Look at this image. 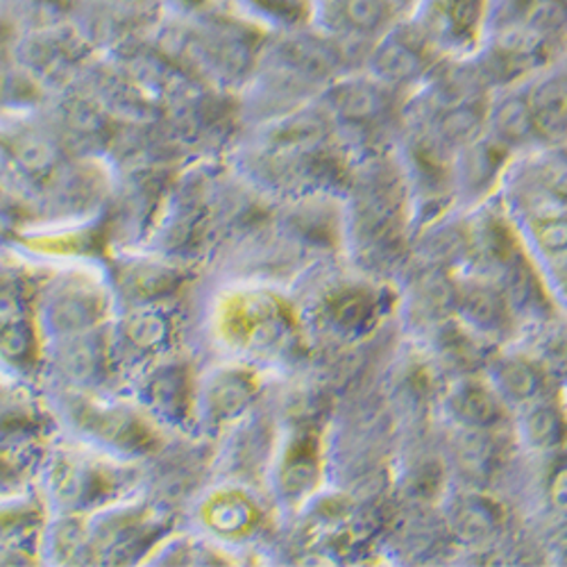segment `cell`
<instances>
[{
    "label": "cell",
    "instance_id": "1",
    "mask_svg": "<svg viewBox=\"0 0 567 567\" xmlns=\"http://www.w3.org/2000/svg\"><path fill=\"white\" fill-rule=\"evenodd\" d=\"M439 55L415 23L391 25L372 51V75L398 91L427 80Z\"/></svg>",
    "mask_w": 567,
    "mask_h": 567
},
{
    "label": "cell",
    "instance_id": "2",
    "mask_svg": "<svg viewBox=\"0 0 567 567\" xmlns=\"http://www.w3.org/2000/svg\"><path fill=\"white\" fill-rule=\"evenodd\" d=\"M415 25L439 53H470L482 39L488 0H420Z\"/></svg>",
    "mask_w": 567,
    "mask_h": 567
},
{
    "label": "cell",
    "instance_id": "3",
    "mask_svg": "<svg viewBox=\"0 0 567 567\" xmlns=\"http://www.w3.org/2000/svg\"><path fill=\"white\" fill-rule=\"evenodd\" d=\"M456 311L463 322L482 337H502L511 324V300L486 279L465 281L454 291Z\"/></svg>",
    "mask_w": 567,
    "mask_h": 567
},
{
    "label": "cell",
    "instance_id": "4",
    "mask_svg": "<svg viewBox=\"0 0 567 567\" xmlns=\"http://www.w3.org/2000/svg\"><path fill=\"white\" fill-rule=\"evenodd\" d=\"M339 110L343 118L357 130L374 134L391 125L395 116V89L382 80H354L350 82L339 99Z\"/></svg>",
    "mask_w": 567,
    "mask_h": 567
},
{
    "label": "cell",
    "instance_id": "5",
    "mask_svg": "<svg viewBox=\"0 0 567 567\" xmlns=\"http://www.w3.org/2000/svg\"><path fill=\"white\" fill-rule=\"evenodd\" d=\"M486 134L508 153L536 141L538 134L529 105V91H508L499 101L488 105Z\"/></svg>",
    "mask_w": 567,
    "mask_h": 567
},
{
    "label": "cell",
    "instance_id": "6",
    "mask_svg": "<svg viewBox=\"0 0 567 567\" xmlns=\"http://www.w3.org/2000/svg\"><path fill=\"white\" fill-rule=\"evenodd\" d=\"M506 402L493 384L480 380H463L447 395V411L461 427L486 432L504 420Z\"/></svg>",
    "mask_w": 567,
    "mask_h": 567
},
{
    "label": "cell",
    "instance_id": "7",
    "mask_svg": "<svg viewBox=\"0 0 567 567\" xmlns=\"http://www.w3.org/2000/svg\"><path fill=\"white\" fill-rule=\"evenodd\" d=\"M536 134L547 144H567V71L549 73L529 89Z\"/></svg>",
    "mask_w": 567,
    "mask_h": 567
},
{
    "label": "cell",
    "instance_id": "8",
    "mask_svg": "<svg viewBox=\"0 0 567 567\" xmlns=\"http://www.w3.org/2000/svg\"><path fill=\"white\" fill-rule=\"evenodd\" d=\"M523 188L540 205H551L554 212L567 209V146L554 144L536 155L523 173Z\"/></svg>",
    "mask_w": 567,
    "mask_h": 567
},
{
    "label": "cell",
    "instance_id": "9",
    "mask_svg": "<svg viewBox=\"0 0 567 567\" xmlns=\"http://www.w3.org/2000/svg\"><path fill=\"white\" fill-rule=\"evenodd\" d=\"M506 157L508 151L504 146H499L488 134H482L477 141H472L456 153V184L472 194L488 192V186L504 168Z\"/></svg>",
    "mask_w": 567,
    "mask_h": 567
},
{
    "label": "cell",
    "instance_id": "10",
    "mask_svg": "<svg viewBox=\"0 0 567 567\" xmlns=\"http://www.w3.org/2000/svg\"><path fill=\"white\" fill-rule=\"evenodd\" d=\"M491 384L504 402L525 406L545 395V372L525 357H506L495 363Z\"/></svg>",
    "mask_w": 567,
    "mask_h": 567
},
{
    "label": "cell",
    "instance_id": "11",
    "mask_svg": "<svg viewBox=\"0 0 567 567\" xmlns=\"http://www.w3.org/2000/svg\"><path fill=\"white\" fill-rule=\"evenodd\" d=\"M519 434L527 447L536 452H556L567 441V415L558 404L540 398L525 404V413L519 417Z\"/></svg>",
    "mask_w": 567,
    "mask_h": 567
},
{
    "label": "cell",
    "instance_id": "12",
    "mask_svg": "<svg viewBox=\"0 0 567 567\" xmlns=\"http://www.w3.org/2000/svg\"><path fill=\"white\" fill-rule=\"evenodd\" d=\"M499 525V511L495 502L484 495L461 497L454 508V529L465 540H484Z\"/></svg>",
    "mask_w": 567,
    "mask_h": 567
},
{
    "label": "cell",
    "instance_id": "13",
    "mask_svg": "<svg viewBox=\"0 0 567 567\" xmlns=\"http://www.w3.org/2000/svg\"><path fill=\"white\" fill-rule=\"evenodd\" d=\"M532 241L551 264L567 257V209L545 212L532 218Z\"/></svg>",
    "mask_w": 567,
    "mask_h": 567
},
{
    "label": "cell",
    "instance_id": "14",
    "mask_svg": "<svg viewBox=\"0 0 567 567\" xmlns=\"http://www.w3.org/2000/svg\"><path fill=\"white\" fill-rule=\"evenodd\" d=\"M395 6L391 0H346L343 17L348 28L363 37L384 34L391 28Z\"/></svg>",
    "mask_w": 567,
    "mask_h": 567
},
{
    "label": "cell",
    "instance_id": "15",
    "mask_svg": "<svg viewBox=\"0 0 567 567\" xmlns=\"http://www.w3.org/2000/svg\"><path fill=\"white\" fill-rule=\"evenodd\" d=\"M547 499L556 513L567 515V456H560L549 467Z\"/></svg>",
    "mask_w": 567,
    "mask_h": 567
},
{
    "label": "cell",
    "instance_id": "16",
    "mask_svg": "<svg viewBox=\"0 0 567 567\" xmlns=\"http://www.w3.org/2000/svg\"><path fill=\"white\" fill-rule=\"evenodd\" d=\"M554 272H556V281H558L560 291L567 296V257L560 259L558 264H554Z\"/></svg>",
    "mask_w": 567,
    "mask_h": 567
},
{
    "label": "cell",
    "instance_id": "17",
    "mask_svg": "<svg viewBox=\"0 0 567 567\" xmlns=\"http://www.w3.org/2000/svg\"><path fill=\"white\" fill-rule=\"evenodd\" d=\"M391 3L395 6V10L398 8H409V6H417L420 3V0H391Z\"/></svg>",
    "mask_w": 567,
    "mask_h": 567
}]
</instances>
